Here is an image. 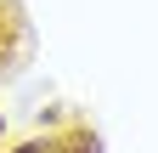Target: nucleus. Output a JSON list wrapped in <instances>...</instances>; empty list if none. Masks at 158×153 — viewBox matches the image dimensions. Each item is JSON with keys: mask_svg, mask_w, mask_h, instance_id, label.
Masks as SVG:
<instances>
[{"mask_svg": "<svg viewBox=\"0 0 158 153\" xmlns=\"http://www.w3.org/2000/svg\"><path fill=\"white\" fill-rule=\"evenodd\" d=\"M28 153H68V147H62V142H34Z\"/></svg>", "mask_w": 158, "mask_h": 153, "instance_id": "nucleus-1", "label": "nucleus"}]
</instances>
